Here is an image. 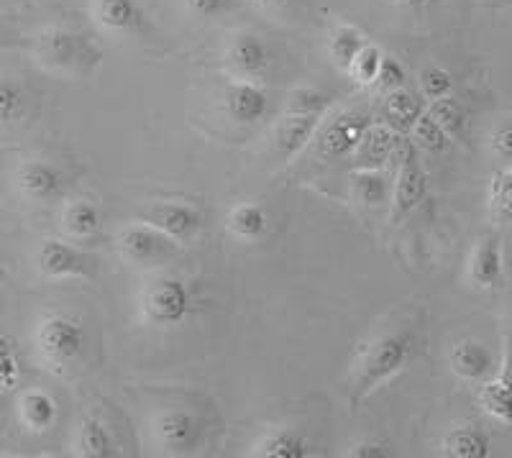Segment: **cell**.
Masks as SVG:
<instances>
[{"label":"cell","mask_w":512,"mask_h":458,"mask_svg":"<svg viewBox=\"0 0 512 458\" xmlns=\"http://www.w3.org/2000/svg\"><path fill=\"white\" fill-rule=\"evenodd\" d=\"M415 346H418V338L410 328H390V331H382L369 338L359 348L356 359L351 361V405H359L364 397L372 395L374 389L397 377L413 361Z\"/></svg>","instance_id":"1"},{"label":"cell","mask_w":512,"mask_h":458,"mask_svg":"<svg viewBox=\"0 0 512 458\" xmlns=\"http://www.w3.org/2000/svg\"><path fill=\"white\" fill-rule=\"evenodd\" d=\"M195 305L198 302H195V290L190 287V282L175 277V274L154 277L141 292V315L146 323L162 328V331L185 325L198 310Z\"/></svg>","instance_id":"2"},{"label":"cell","mask_w":512,"mask_h":458,"mask_svg":"<svg viewBox=\"0 0 512 458\" xmlns=\"http://www.w3.org/2000/svg\"><path fill=\"white\" fill-rule=\"evenodd\" d=\"M36 351L52 369L72 366L85 351V325L67 313H49L36 325Z\"/></svg>","instance_id":"3"},{"label":"cell","mask_w":512,"mask_h":458,"mask_svg":"<svg viewBox=\"0 0 512 458\" xmlns=\"http://www.w3.org/2000/svg\"><path fill=\"white\" fill-rule=\"evenodd\" d=\"M34 54L47 70L54 72H77L85 64L98 62V52L72 29L64 26H49L34 39Z\"/></svg>","instance_id":"4"},{"label":"cell","mask_w":512,"mask_h":458,"mask_svg":"<svg viewBox=\"0 0 512 458\" xmlns=\"http://www.w3.org/2000/svg\"><path fill=\"white\" fill-rule=\"evenodd\" d=\"M118 251L126 261L136 264V267H167L177 259V241L164 236L149 223H128L118 233Z\"/></svg>","instance_id":"5"},{"label":"cell","mask_w":512,"mask_h":458,"mask_svg":"<svg viewBox=\"0 0 512 458\" xmlns=\"http://www.w3.org/2000/svg\"><path fill=\"white\" fill-rule=\"evenodd\" d=\"M428 195V174H425L423 164H420V151L413 141L402 144L400 167H397V177L392 182V198H390V223L397 226L408 218L413 210L420 208V203Z\"/></svg>","instance_id":"6"},{"label":"cell","mask_w":512,"mask_h":458,"mask_svg":"<svg viewBox=\"0 0 512 458\" xmlns=\"http://www.w3.org/2000/svg\"><path fill=\"white\" fill-rule=\"evenodd\" d=\"M205 425L195 412L185 410V407H172L157 415L154 423V438H157L159 448L169 456H187L195 453L203 443Z\"/></svg>","instance_id":"7"},{"label":"cell","mask_w":512,"mask_h":458,"mask_svg":"<svg viewBox=\"0 0 512 458\" xmlns=\"http://www.w3.org/2000/svg\"><path fill=\"white\" fill-rule=\"evenodd\" d=\"M34 259L36 269L47 279H90L98 274V259L57 238L41 241Z\"/></svg>","instance_id":"8"},{"label":"cell","mask_w":512,"mask_h":458,"mask_svg":"<svg viewBox=\"0 0 512 458\" xmlns=\"http://www.w3.org/2000/svg\"><path fill=\"white\" fill-rule=\"evenodd\" d=\"M226 67L239 80H264L274 64V54L267 41L251 31H236L226 44Z\"/></svg>","instance_id":"9"},{"label":"cell","mask_w":512,"mask_h":458,"mask_svg":"<svg viewBox=\"0 0 512 458\" xmlns=\"http://www.w3.org/2000/svg\"><path fill=\"white\" fill-rule=\"evenodd\" d=\"M139 221L154 226L177 244H190L192 238H198L203 231L205 218L195 205L164 200V203H154L141 210Z\"/></svg>","instance_id":"10"},{"label":"cell","mask_w":512,"mask_h":458,"mask_svg":"<svg viewBox=\"0 0 512 458\" xmlns=\"http://www.w3.org/2000/svg\"><path fill=\"white\" fill-rule=\"evenodd\" d=\"M372 126V118L367 113L346 111L318 128V154L326 159H346L354 157L361 144L364 131Z\"/></svg>","instance_id":"11"},{"label":"cell","mask_w":512,"mask_h":458,"mask_svg":"<svg viewBox=\"0 0 512 458\" xmlns=\"http://www.w3.org/2000/svg\"><path fill=\"white\" fill-rule=\"evenodd\" d=\"M90 18L105 36H139L146 31V11L139 0H90Z\"/></svg>","instance_id":"12"},{"label":"cell","mask_w":512,"mask_h":458,"mask_svg":"<svg viewBox=\"0 0 512 458\" xmlns=\"http://www.w3.org/2000/svg\"><path fill=\"white\" fill-rule=\"evenodd\" d=\"M326 113L303 111V108H287L285 118L277 123L274 131V157L280 164H290L292 159L313 141Z\"/></svg>","instance_id":"13"},{"label":"cell","mask_w":512,"mask_h":458,"mask_svg":"<svg viewBox=\"0 0 512 458\" xmlns=\"http://www.w3.org/2000/svg\"><path fill=\"white\" fill-rule=\"evenodd\" d=\"M221 105L223 113L233 123H241V126H254V123L264 121L269 116L267 90L254 80L233 77L231 82H226L221 93Z\"/></svg>","instance_id":"14"},{"label":"cell","mask_w":512,"mask_h":458,"mask_svg":"<svg viewBox=\"0 0 512 458\" xmlns=\"http://www.w3.org/2000/svg\"><path fill=\"white\" fill-rule=\"evenodd\" d=\"M16 187L29 203H57L64 195V174L47 159H26L16 169Z\"/></svg>","instance_id":"15"},{"label":"cell","mask_w":512,"mask_h":458,"mask_svg":"<svg viewBox=\"0 0 512 458\" xmlns=\"http://www.w3.org/2000/svg\"><path fill=\"white\" fill-rule=\"evenodd\" d=\"M505 267H502V244L497 233H484L474 244L466 264V279L477 290H495L502 285Z\"/></svg>","instance_id":"16"},{"label":"cell","mask_w":512,"mask_h":458,"mask_svg":"<svg viewBox=\"0 0 512 458\" xmlns=\"http://www.w3.org/2000/svg\"><path fill=\"white\" fill-rule=\"evenodd\" d=\"M479 402L492 418L512 425V328L505 341V356H502L500 372L495 377H489L487 382H482Z\"/></svg>","instance_id":"17"},{"label":"cell","mask_w":512,"mask_h":458,"mask_svg":"<svg viewBox=\"0 0 512 458\" xmlns=\"http://www.w3.org/2000/svg\"><path fill=\"white\" fill-rule=\"evenodd\" d=\"M451 372L464 382H487L495 372V356L477 338H464L454 343L451 354H448Z\"/></svg>","instance_id":"18"},{"label":"cell","mask_w":512,"mask_h":458,"mask_svg":"<svg viewBox=\"0 0 512 458\" xmlns=\"http://www.w3.org/2000/svg\"><path fill=\"white\" fill-rule=\"evenodd\" d=\"M269 213L262 203H236L226 215V231L231 233L236 241H244V244H256L262 241L269 231Z\"/></svg>","instance_id":"19"},{"label":"cell","mask_w":512,"mask_h":458,"mask_svg":"<svg viewBox=\"0 0 512 458\" xmlns=\"http://www.w3.org/2000/svg\"><path fill=\"white\" fill-rule=\"evenodd\" d=\"M251 456L256 458H308L310 456V441L300 430L295 428H272L267 433L259 435V441L254 443Z\"/></svg>","instance_id":"20"},{"label":"cell","mask_w":512,"mask_h":458,"mask_svg":"<svg viewBox=\"0 0 512 458\" xmlns=\"http://www.w3.org/2000/svg\"><path fill=\"white\" fill-rule=\"evenodd\" d=\"M489 448V435L479 423L456 425L441 441V453L448 458H487Z\"/></svg>","instance_id":"21"},{"label":"cell","mask_w":512,"mask_h":458,"mask_svg":"<svg viewBox=\"0 0 512 458\" xmlns=\"http://www.w3.org/2000/svg\"><path fill=\"white\" fill-rule=\"evenodd\" d=\"M57 400L44 389H26L18 400V418L31 433H47L57 423Z\"/></svg>","instance_id":"22"},{"label":"cell","mask_w":512,"mask_h":458,"mask_svg":"<svg viewBox=\"0 0 512 458\" xmlns=\"http://www.w3.org/2000/svg\"><path fill=\"white\" fill-rule=\"evenodd\" d=\"M351 192H354V200L359 205H364L367 210L382 208L384 203H390L392 198V185L384 177L382 167H361L356 169L349 177Z\"/></svg>","instance_id":"23"},{"label":"cell","mask_w":512,"mask_h":458,"mask_svg":"<svg viewBox=\"0 0 512 458\" xmlns=\"http://www.w3.org/2000/svg\"><path fill=\"white\" fill-rule=\"evenodd\" d=\"M423 100L415 93L400 87V90H392V93H384L382 103V123L392 128V131H410L413 123L423 116Z\"/></svg>","instance_id":"24"},{"label":"cell","mask_w":512,"mask_h":458,"mask_svg":"<svg viewBox=\"0 0 512 458\" xmlns=\"http://www.w3.org/2000/svg\"><path fill=\"white\" fill-rule=\"evenodd\" d=\"M100 226H103V218H100V210L93 200L77 198L64 205L62 228L75 241H90V238L98 236Z\"/></svg>","instance_id":"25"},{"label":"cell","mask_w":512,"mask_h":458,"mask_svg":"<svg viewBox=\"0 0 512 458\" xmlns=\"http://www.w3.org/2000/svg\"><path fill=\"white\" fill-rule=\"evenodd\" d=\"M397 131H392L387 123H372L361 136V144L354 157L361 159L364 167H382L397 149Z\"/></svg>","instance_id":"26"},{"label":"cell","mask_w":512,"mask_h":458,"mask_svg":"<svg viewBox=\"0 0 512 458\" xmlns=\"http://www.w3.org/2000/svg\"><path fill=\"white\" fill-rule=\"evenodd\" d=\"M77 453L82 458H113L118 453L111 430L95 415L82 418L80 430H77Z\"/></svg>","instance_id":"27"},{"label":"cell","mask_w":512,"mask_h":458,"mask_svg":"<svg viewBox=\"0 0 512 458\" xmlns=\"http://www.w3.org/2000/svg\"><path fill=\"white\" fill-rule=\"evenodd\" d=\"M369 39L364 36V31L356 29L351 24H338L333 26V31L328 34V57L333 59L336 67L341 70H349V64L354 62L356 54L367 47Z\"/></svg>","instance_id":"28"},{"label":"cell","mask_w":512,"mask_h":458,"mask_svg":"<svg viewBox=\"0 0 512 458\" xmlns=\"http://www.w3.org/2000/svg\"><path fill=\"white\" fill-rule=\"evenodd\" d=\"M425 113H428V116H431L433 121H436L438 126H441L443 131L451 136V141L459 139V136L464 134L466 113L454 95H446V98H441V100H431V105H428V111Z\"/></svg>","instance_id":"29"},{"label":"cell","mask_w":512,"mask_h":458,"mask_svg":"<svg viewBox=\"0 0 512 458\" xmlns=\"http://www.w3.org/2000/svg\"><path fill=\"white\" fill-rule=\"evenodd\" d=\"M413 136V144L418 146V151H425V154H443L451 144V136L433 121L428 113L423 111V116L413 123V128L408 131Z\"/></svg>","instance_id":"30"},{"label":"cell","mask_w":512,"mask_h":458,"mask_svg":"<svg viewBox=\"0 0 512 458\" xmlns=\"http://www.w3.org/2000/svg\"><path fill=\"white\" fill-rule=\"evenodd\" d=\"M26 116L24 87L11 77H0V126H11Z\"/></svg>","instance_id":"31"},{"label":"cell","mask_w":512,"mask_h":458,"mask_svg":"<svg viewBox=\"0 0 512 458\" xmlns=\"http://www.w3.org/2000/svg\"><path fill=\"white\" fill-rule=\"evenodd\" d=\"M382 59H384L382 49L369 41L367 47L356 54L354 62L349 64L346 75H349L356 85H364V87L374 85V80H377V75H379V67H382Z\"/></svg>","instance_id":"32"},{"label":"cell","mask_w":512,"mask_h":458,"mask_svg":"<svg viewBox=\"0 0 512 458\" xmlns=\"http://www.w3.org/2000/svg\"><path fill=\"white\" fill-rule=\"evenodd\" d=\"M489 208L500 221H512V167L495 174L489 187Z\"/></svg>","instance_id":"33"},{"label":"cell","mask_w":512,"mask_h":458,"mask_svg":"<svg viewBox=\"0 0 512 458\" xmlns=\"http://www.w3.org/2000/svg\"><path fill=\"white\" fill-rule=\"evenodd\" d=\"M420 93L425 100H441L454 93V80L443 67H425L420 72Z\"/></svg>","instance_id":"34"},{"label":"cell","mask_w":512,"mask_h":458,"mask_svg":"<svg viewBox=\"0 0 512 458\" xmlns=\"http://www.w3.org/2000/svg\"><path fill=\"white\" fill-rule=\"evenodd\" d=\"M21 384V364L16 348L8 338L0 336V389H16Z\"/></svg>","instance_id":"35"},{"label":"cell","mask_w":512,"mask_h":458,"mask_svg":"<svg viewBox=\"0 0 512 458\" xmlns=\"http://www.w3.org/2000/svg\"><path fill=\"white\" fill-rule=\"evenodd\" d=\"M405 80H408V72H405V67H402L395 57L384 54L382 67H379V75H377V80H374V87H379L382 93H392V90H400V87H405Z\"/></svg>","instance_id":"36"},{"label":"cell","mask_w":512,"mask_h":458,"mask_svg":"<svg viewBox=\"0 0 512 458\" xmlns=\"http://www.w3.org/2000/svg\"><path fill=\"white\" fill-rule=\"evenodd\" d=\"M233 0H185L187 13H192L195 18H203V21H213V18H221L231 11Z\"/></svg>","instance_id":"37"},{"label":"cell","mask_w":512,"mask_h":458,"mask_svg":"<svg viewBox=\"0 0 512 458\" xmlns=\"http://www.w3.org/2000/svg\"><path fill=\"white\" fill-rule=\"evenodd\" d=\"M346 456L349 458H390L392 451L390 446L379 438H361V441L351 443L346 448Z\"/></svg>","instance_id":"38"},{"label":"cell","mask_w":512,"mask_h":458,"mask_svg":"<svg viewBox=\"0 0 512 458\" xmlns=\"http://www.w3.org/2000/svg\"><path fill=\"white\" fill-rule=\"evenodd\" d=\"M489 146H492L497 159L512 164V118L510 121L500 123V126L492 131V136H489Z\"/></svg>","instance_id":"39"},{"label":"cell","mask_w":512,"mask_h":458,"mask_svg":"<svg viewBox=\"0 0 512 458\" xmlns=\"http://www.w3.org/2000/svg\"><path fill=\"white\" fill-rule=\"evenodd\" d=\"M387 6L402 8V11H423V8L433 6L436 0H382Z\"/></svg>","instance_id":"40"},{"label":"cell","mask_w":512,"mask_h":458,"mask_svg":"<svg viewBox=\"0 0 512 458\" xmlns=\"http://www.w3.org/2000/svg\"><path fill=\"white\" fill-rule=\"evenodd\" d=\"M256 8H262V11H285L287 6H292L295 0H251Z\"/></svg>","instance_id":"41"},{"label":"cell","mask_w":512,"mask_h":458,"mask_svg":"<svg viewBox=\"0 0 512 458\" xmlns=\"http://www.w3.org/2000/svg\"><path fill=\"white\" fill-rule=\"evenodd\" d=\"M3 36H6V21L0 16V41H3Z\"/></svg>","instance_id":"42"},{"label":"cell","mask_w":512,"mask_h":458,"mask_svg":"<svg viewBox=\"0 0 512 458\" xmlns=\"http://www.w3.org/2000/svg\"><path fill=\"white\" fill-rule=\"evenodd\" d=\"M6 277V272H3V264H0V279Z\"/></svg>","instance_id":"43"}]
</instances>
